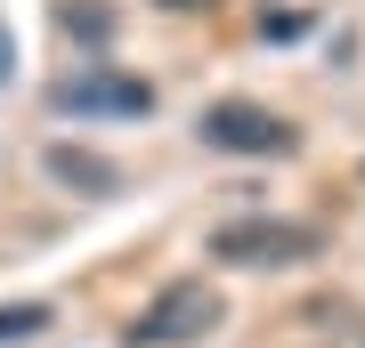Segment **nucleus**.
<instances>
[{
    "label": "nucleus",
    "instance_id": "nucleus-6",
    "mask_svg": "<svg viewBox=\"0 0 365 348\" xmlns=\"http://www.w3.org/2000/svg\"><path fill=\"white\" fill-rule=\"evenodd\" d=\"M57 25H66V41H90V49H106V41H114V9H98V0H73Z\"/></svg>",
    "mask_w": 365,
    "mask_h": 348
},
{
    "label": "nucleus",
    "instance_id": "nucleus-5",
    "mask_svg": "<svg viewBox=\"0 0 365 348\" xmlns=\"http://www.w3.org/2000/svg\"><path fill=\"white\" fill-rule=\"evenodd\" d=\"M41 162H49V179L73 186V194H122V162L90 154V146H49Z\"/></svg>",
    "mask_w": 365,
    "mask_h": 348
},
{
    "label": "nucleus",
    "instance_id": "nucleus-3",
    "mask_svg": "<svg viewBox=\"0 0 365 348\" xmlns=\"http://www.w3.org/2000/svg\"><path fill=\"white\" fill-rule=\"evenodd\" d=\"M49 105L73 114V122H138V114H155V81L122 73V65H73L49 90Z\"/></svg>",
    "mask_w": 365,
    "mask_h": 348
},
{
    "label": "nucleus",
    "instance_id": "nucleus-4",
    "mask_svg": "<svg viewBox=\"0 0 365 348\" xmlns=\"http://www.w3.org/2000/svg\"><path fill=\"white\" fill-rule=\"evenodd\" d=\"M195 138L211 146V154L268 162V154H292V146H300V130H292L284 114H268V105H252V97H220V105H203Z\"/></svg>",
    "mask_w": 365,
    "mask_h": 348
},
{
    "label": "nucleus",
    "instance_id": "nucleus-7",
    "mask_svg": "<svg viewBox=\"0 0 365 348\" xmlns=\"http://www.w3.org/2000/svg\"><path fill=\"white\" fill-rule=\"evenodd\" d=\"M41 324H49V300H16V308H0V340H33Z\"/></svg>",
    "mask_w": 365,
    "mask_h": 348
},
{
    "label": "nucleus",
    "instance_id": "nucleus-8",
    "mask_svg": "<svg viewBox=\"0 0 365 348\" xmlns=\"http://www.w3.org/2000/svg\"><path fill=\"white\" fill-rule=\"evenodd\" d=\"M163 9H211V0H163Z\"/></svg>",
    "mask_w": 365,
    "mask_h": 348
},
{
    "label": "nucleus",
    "instance_id": "nucleus-2",
    "mask_svg": "<svg viewBox=\"0 0 365 348\" xmlns=\"http://www.w3.org/2000/svg\"><path fill=\"white\" fill-rule=\"evenodd\" d=\"M211 259L220 268H309V259H325V227H309V219H227L211 235Z\"/></svg>",
    "mask_w": 365,
    "mask_h": 348
},
{
    "label": "nucleus",
    "instance_id": "nucleus-1",
    "mask_svg": "<svg viewBox=\"0 0 365 348\" xmlns=\"http://www.w3.org/2000/svg\"><path fill=\"white\" fill-rule=\"evenodd\" d=\"M220 316H227V300L211 292L203 275H179V284H163L138 308V324L122 340H130V348H195L203 332H220Z\"/></svg>",
    "mask_w": 365,
    "mask_h": 348
}]
</instances>
